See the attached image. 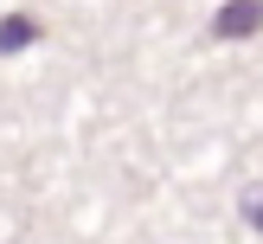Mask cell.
Segmentation results:
<instances>
[{"mask_svg": "<svg viewBox=\"0 0 263 244\" xmlns=\"http://www.w3.org/2000/svg\"><path fill=\"white\" fill-rule=\"evenodd\" d=\"M257 26H263V0H225L218 20H212V32L218 39H251Z\"/></svg>", "mask_w": 263, "mask_h": 244, "instance_id": "6da1fadb", "label": "cell"}, {"mask_svg": "<svg viewBox=\"0 0 263 244\" xmlns=\"http://www.w3.org/2000/svg\"><path fill=\"white\" fill-rule=\"evenodd\" d=\"M244 218L263 231V186H251V193H244Z\"/></svg>", "mask_w": 263, "mask_h": 244, "instance_id": "3957f363", "label": "cell"}, {"mask_svg": "<svg viewBox=\"0 0 263 244\" xmlns=\"http://www.w3.org/2000/svg\"><path fill=\"white\" fill-rule=\"evenodd\" d=\"M32 39H39L32 20H0V51H20V45H32Z\"/></svg>", "mask_w": 263, "mask_h": 244, "instance_id": "7a4b0ae2", "label": "cell"}]
</instances>
